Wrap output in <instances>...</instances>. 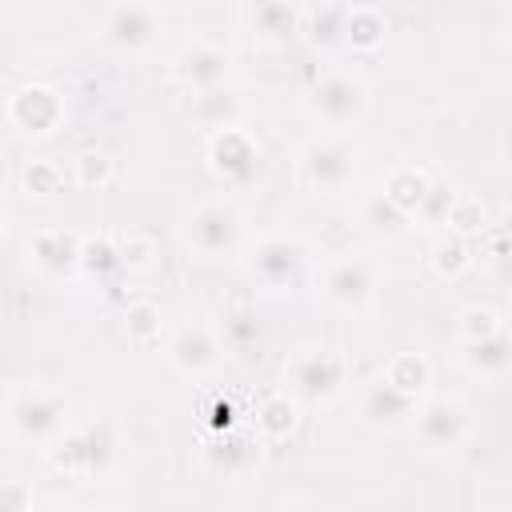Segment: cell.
I'll list each match as a JSON object with an SVG mask.
<instances>
[{"label":"cell","mask_w":512,"mask_h":512,"mask_svg":"<svg viewBox=\"0 0 512 512\" xmlns=\"http://www.w3.org/2000/svg\"><path fill=\"white\" fill-rule=\"evenodd\" d=\"M4 416H8V432L20 444L52 448L68 432V400L44 384H16L8 392Z\"/></svg>","instance_id":"cell-1"},{"label":"cell","mask_w":512,"mask_h":512,"mask_svg":"<svg viewBox=\"0 0 512 512\" xmlns=\"http://www.w3.org/2000/svg\"><path fill=\"white\" fill-rule=\"evenodd\" d=\"M244 268L248 276L268 288V292H284V288H296L308 272V252L296 236H284V232H268L260 236L256 244L244 248Z\"/></svg>","instance_id":"cell-2"},{"label":"cell","mask_w":512,"mask_h":512,"mask_svg":"<svg viewBox=\"0 0 512 512\" xmlns=\"http://www.w3.org/2000/svg\"><path fill=\"white\" fill-rule=\"evenodd\" d=\"M184 240L204 260H224V256H236L244 248V220L232 204L208 200V204L192 208V216L184 224Z\"/></svg>","instance_id":"cell-3"},{"label":"cell","mask_w":512,"mask_h":512,"mask_svg":"<svg viewBox=\"0 0 512 512\" xmlns=\"http://www.w3.org/2000/svg\"><path fill=\"white\" fill-rule=\"evenodd\" d=\"M356 164H360V152L344 136H320V140L304 144V152H300L304 184L324 196H340L356 180Z\"/></svg>","instance_id":"cell-4"},{"label":"cell","mask_w":512,"mask_h":512,"mask_svg":"<svg viewBox=\"0 0 512 512\" xmlns=\"http://www.w3.org/2000/svg\"><path fill=\"white\" fill-rule=\"evenodd\" d=\"M284 380L300 404H332L344 388V360L332 348H300L288 360Z\"/></svg>","instance_id":"cell-5"},{"label":"cell","mask_w":512,"mask_h":512,"mask_svg":"<svg viewBox=\"0 0 512 512\" xmlns=\"http://www.w3.org/2000/svg\"><path fill=\"white\" fill-rule=\"evenodd\" d=\"M308 108L320 124L328 128H344V124H356L368 108V88L360 76H348V72H328L320 76L312 88H308Z\"/></svg>","instance_id":"cell-6"},{"label":"cell","mask_w":512,"mask_h":512,"mask_svg":"<svg viewBox=\"0 0 512 512\" xmlns=\"http://www.w3.org/2000/svg\"><path fill=\"white\" fill-rule=\"evenodd\" d=\"M52 464L60 472H72V476H100L112 456H116V440L108 432V424H88V428H72L64 432L52 448H48Z\"/></svg>","instance_id":"cell-7"},{"label":"cell","mask_w":512,"mask_h":512,"mask_svg":"<svg viewBox=\"0 0 512 512\" xmlns=\"http://www.w3.org/2000/svg\"><path fill=\"white\" fill-rule=\"evenodd\" d=\"M412 428H416V440L432 452H452L464 444L468 436V408L452 396H432V400H420L416 416H412Z\"/></svg>","instance_id":"cell-8"},{"label":"cell","mask_w":512,"mask_h":512,"mask_svg":"<svg viewBox=\"0 0 512 512\" xmlns=\"http://www.w3.org/2000/svg\"><path fill=\"white\" fill-rule=\"evenodd\" d=\"M320 292L344 312H368L376 304V280L360 260H332L320 272Z\"/></svg>","instance_id":"cell-9"},{"label":"cell","mask_w":512,"mask_h":512,"mask_svg":"<svg viewBox=\"0 0 512 512\" xmlns=\"http://www.w3.org/2000/svg\"><path fill=\"white\" fill-rule=\"evenodd\" d=\"M228 64L232 56L220 48V44H208V40H192L176 52L172 60V72L180 84H188L196 96L200 92H212V88H224L228 84Z\"/></svg>","instance_id":"cell-10"},{"label":"cell","mask_w":512,"mask_h":512,"mask_svg":"<svg viewBox=\"0 0 512 512\" xmlns=\"http://www.w3.org/2000/svg\"><path fill=\"white\" fill-rule=\"evenodd\" d=\"M64 120V104L48 84H24L8 96V124L24 136H48Z\"/></svg>","instance_id":"cell-11"},{"label":"cell","mask_w":512,"mask_h":512,"mask_svg":"<svg viewBox=\"0 0 512 512\" xmlns=\"http://www.w3.org/2000/svg\"><path fill=\"white\" fill-rule=\"evenodd\" d=\"M208 164L224 184H248L260 172V148L244 128L212 132L208 140Z\"/></svg>","instance_id":"cell-12"},{"label":"cell","mask_w":512,"mask_h":512,"mask_svg":"<svg viewBox=\"0 0 512 512\" xmlns=\"http://www.w3.org/2000/svg\"><path fill=\"white\" fill-rule=\"evenodd\" d=\"M160 32V12L152 4H116L100 16V36L120 52H140Z\"/></svg>","instance_id":"cell-13"},{"label":"cell","mask_w":512,"mask_h":512,"mask_svg":"<svg viewBox=\"0 0 512 512\" xmlns=\"http://www.w3.org/2000/svg\"><path fill=\"white\" fill-rule=\"evenodd\" d=\"M220 336L208 328V324H184L172 332L168 340V360L184 372V376H200V372H212L216 360H220Z\"/></svg>","instance_id":"cell-14"},{"label":"cell","mask_w":512,"mask_h":512,"mask_svg":"<svg viewBox=\"0 0 512 512\" xmlns=\"http://www.w3.org/2000/svg\"><path fill=\"white\" fill-rule=\"evenodd\" d=\"M416 408H420V400L408 396V392H400V388L388 384L384 376H376V380L364 388V396H360V416H364L372 428H384V432L408 424V420L416 416Z\"/></svg>","instance_id":"cell-15"},{"label":"cell","mask_w":512,"mask_h":512,"mask_svg":"<svg viewBox=\"0 0 512 512\" xmlns=\"http://www.w3.org/2000/svg\"><path fill=\"white\" fill-rule=\"evenodd\" d=\"M240 20L248 24V32L264 44H284L288 36L300 32L304 24V8L296 4H276V0H260V4H244Z\"/></svg>","instance_id":"cell-16"},{"label":"cell","mask_w":512,"mask_h":512,"mask_svg":"<svg viewBox=\"0 0 512 512\" xmlns=\"http://www.w3.org/2000/svg\"><path fill=\"white\" fill-rule=\"evenodd\" d=\"M80 248H84V240H76L72 232H60V228L56 232H36V240L28 244L32 264L52 280H64V276L80 272Z\"/></svg>","instance_id":"cell-17"},{"label":"cell","mask_w":512,"mask_h":512,"mask_svg":"<svg viewBox=\"0 0 512 512\" xmlns=\"http://www.w3.org/2000/svg\"><path fill=\"white\" fill-rule=\"evenodd\" d=\"M204 456H208V468H212V472H220L224 480H240V476H248V472L256 468L260 448H256V436L228 432V436H220L216 444H208Z\"/></svg>","instance_id":"cell-18"},{"label":"cell","mask_w":512,"mask_h":512,"mask_svg":"<svg viewBox=\"0 0 512 512\" xmlns=\"http://www.w3.org/2000/svg\"><path fill=\"white\" fill-rule=\"evenodd\" d=\"M464 364H468V372H476V376H504L508 368H512V332L508 328H500L496 336H488V340H476V344H464Z\"/></svg>","instance_id":"cell-19"},{"label":"cell","mask_w":512,"mask_h":512,"mask_svg":"<svg viewBox=\"0 0 512 512\" xmlns=\"http://www.w3.org/2000/svg\"><path fill=\"white\" fill-rule=\"evenodd\" d=\"M192 112H196V120H200L204 128H212V132H228V128H240V112H244V104H240L236 88L224 84V88L200 92L196 104H192Z\"/></svg>","instance_id":"cell-20"},{"label":"cell","mask_w":512,"mask_h":512,"mask_svg":"<svg viewBox=\"0 0 512 512\" xmlns=\"http://www.w3.org/2000/svg\"><path fill=\"white\" fill-rule=\"evenodd\" d=\"M348 8H352V4H312V8H304V24H300V32L308 36V44H316V48L344 44Z\"/></svg>","instance_id":"cell-21"},{"label":"cell","mask_w":512,"mask_h":512,"mask_svg":"<svg viewBox=\"0 0 512 512\" xmlns=\"http://www.w3.org/2000/svg\"><path fill=\"white\" fill-rule=\"evenodd\" d=\"M384 32H388V20L380 8H368V4H352L348 8V24H344V44H352L356 52H372L384 44Z\"/></svg>","instance_id":"cell-22"},{"label":"cell","mask_w":512,"mask_h":512,"mask_svg":"<svg viewBox=\"0 0 512 512\" xmlns=\"http://www.w3.org/2000/svg\"><path fill=\"white\" fill-rule=\"evenodd\" d=\"M428 188H432V180L420 172V168H396L384 184H380V192L404 212V216H416V208L424 204V196H428Z\"/></svg>","instance_id":"cell-23"},{"label":"cell","mask_w":512,"mask_h":512,"mask_svg":"<svg viewBox=\"0 0 512 512\" xmlns=\"http://www.w3.org/2000/svg\"><path fill=\"white\" fill-rule=\"evenodd\" d=\"M296 420H300V400H296L292 392L268 396V400L260 404V412H256V428H260L264 440H284V436L296 428Z\"/></svg>","instance_id":"cell-24"},{"label":"cell","mask_w":512,"mask_h":512,"mask_svg":"<svg viewBox=\"0 0 512 512\" xmlns=\"http://www.w3.org/2000/svg\"><path fill=\"white\" fill-rule=\"evenodd\" d=\"M388 384H396L400 392H408V396H424V388H428V380H432V368H428V360L420 356V352H400V356H392L388 360V368L380 372Z\"/></svg>","instance_id":"cell-25"},{"label":"cell","mask_w":512,"mask_h":512,"mask_svg":"<svg viewBox=\"0 0 512 512\" xmlns=\"http://www.w3.org/2000/svg\"><path fill=\"white\" fill-rule=\"evenodd\" d=\"M260 340V324H256V312L236 304V308H224L220 316V344L232 348V352H248L252 344Z\"/></svg>","instance_id":"cell-26"},{"label":"cell","mask_w":512,"mask_h":512,"mask_svg":"<svg viewBox=\"0 0 512 512\" xmlns=\"http://www.w3.org/2000/svg\"><path fill=\"white\" fill-rule=\"evenodd\" d=\"M408 220H412V216H404L384 192H372V196L364 200V224H368L372 232H380V236H396Z\"/></svg>","instance_id":"cell-27"},{"label":"cell","mask_w":512,"mask_h":512,"mask_svg":"<svg viewBox=\"0 0 512 512\" xmlns=\"http://www.w3.org/2000/svg\"><path fill=\"white\" fill-rule=\"evenodd\" d=\"M116 268H124L116 244H108V240H84V248H80V272L84 276H100L104 280Z\"/></svg>","instance_id":"cell-28"},{"label":"cell","mask_w":512,"mask_h":512,"mask_svg":"<svg viewBox=\"0 0 512 512\" xmlns=\"http://www.w3.org/2000/svg\"><path fill=\"white\" fill-rule=\"evenodd\" d=\"M460 340L464 344H476V340H488V336H496L504 324H500V316L492 312V308H484V304H472V308H464L460 312Z\"/></svg>","instance_id":"cell-29"},{"label":"cell","mask_w":512,"mask_h":512,"mask_svg":"<svg viewBox=\"0 0 512 512\" xmlns=\"http://www.w3.org/2000/svg\"><path fill=\"white\" fill-rule=\"evenodd\" d=\"M456 196H460V192H452L448 184H436V180H432V188H428V196H424V204L416 208V216H412V220H424L428 228L448 224V212H452Z\"/></svg>","instance_id":"cell-30"},{"label":"cell","mask_w":512,"mask_h":512,"mask_svg":"<svg viewBox=\"0 0 512 512\" xmlns=\"http://www.w3.org/2000/svg\"><path fill=\"white\" fill-rule=\"evenodd\" d=\"M124 328H128V336L140 340V344L156 340V336H160V308H156V304H128Z\"/></svg>","instance_id":"cell-31"},{"label":"cell","mask_w":512,"mask_h":512,"mask_svg":"<svg viewBox=\"0 0 512 512\" xmlns=\"http://www.w3.org/2000/svg\"><path fill=\"white\" fill-rule=\"evenodd\" d=\"M436 272L440 276H460L464 268H468V248H464V240L460 236H448V240H440L436 244Z\"/></svg>","instance_id":"cell-32"},{"label":"cell","mask_w":512,"mask_h":512,"mask_svg":"<svg viewBox=\"0 0 512 512\" xmlns=\"http://www.w3.org/2000/svg\"><path fill=\"white\" fill-rule=\"evenodd\" d=\"M448 224L464 236V232H476L480 224H484V204L476 200V196H456V204H452V212H448Z\"/></svg>","instance_id":"cell-33"},{"label":"cell","mask_w":512,"mask_h":512,"mask_svg":"<svg viewBox=\"0 0 512 512\" xmlns=\"http://www.w3.org/2000/svg\"><path fill=\"white\" fill-rule=\"evenodd\" d=\"M24 188H28L32 196H52V192L60 188V172H56L52 164H28V168H24Z\"/></svg>","instance_id":"cell-34"},{"label":"cell","mask_w":512,"mask_h":512,"mask_svg":"<svg viewBox=\"0 0 512 512\" xmlns=\"http://www.w3.org/2000/svg\"><path fill=\"white\" fill-rule=\"evenodd\" d=\"M76 176H80V184H108L112 164H108L100 152H88V156L76 160Z\"/></svg>","instance_id":"cell-35"},{"label":"cell","mask_w":512,"mask_h":512,"mask_svg":"<svg viewBox=\"0 0 512 512\" xmlns=\"http://www.w3.org/2000/svg\"><path fill=\"white\" fill-rule=\"evenodd\" d=\"M4 512H32V492L20 480L4 484Z\"/></svg>","instance_id":"cell-36"},{"label":"cell","mask_w":512,"mask_h":512,"mask_svg":"<svg viewBox=\"0 0 512 512\" xmlns=\"http://www.w3.org/2000/svg\"><path fill=\"white\" fill-rule=\"evenodd\" d=\"M508 252H512V208L504 212V220L492 232V256H508Z\"/></svg>","instance_id":"cell-37"},{"label":"cell","mask_w":512,"mask_h":512,"mask_svg":"<svg viewBox=\"0 0 512 512\" xmlns=\"http://www.w3.org/2000/svg\"><path fill=\"white\" fill-rule=\"evenodd\" d=\"M276 512H320L316 504H308V500H284Z\"/></svg>","instance_id":"cell-38"},{"label":"cell","mask_w":512,"mask_h":512,"mask_svg":"<svg viewBox=\"0 0 512 512\" xmlns=\"http://www.w3.org/2000/svg\"><path fill=\"white\" fill-rule=\"evenodd\" d=\"M496 272H500L504 284H512V252L508 256H496Z\"/></svg>","instance_id":"cell-39"},{"label":"cell","mask_w":512,"mask_h":512,"mask_svg":"<svg viewBox=\"0 0 512 512\" xmlns=\"http://www.w3.org/2000/svg\"><path fill=\"white\" fill-rule=\"evenodd\" d=\"M32 512H56V508H32Z\"/></svg>","instance_id":"cell-40"}]
</instances>
